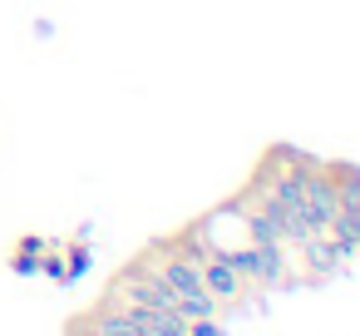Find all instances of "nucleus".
<instances>
[{
  "label": "nucleus",
  "instance_id": "f257e3e1",
  "mask_svg": "<svg viewBox=\"0 0 360 336\" xmlns=\"http://www.w3.org/2000/svg\"><path fill=\"white\" fill-rule=\"evenodd\" d=\"M222 257L252 282V287H276L286 277V252L276 242H237V247H222Z\"/></svg>",
  "mask_w": 360,
  "mask_h": 336
},
{
  "label": "nucleus",
  "instance_id": "f03ea898",
  "mask_svg": "<svg viewBox=\"0 0 360 336\" xmlns=\"http://www.w3.org/2000/svg\"><path fill=\"white\" fill-rule=\"evenodd\" d=\"M198 272H202V292L217 301V306H237L242 301V292H252V282L222 257V247H202V257H198Z\"/></svg>",
  "mask_w": 360,
  "mask_h": 336
}]
</instances>
